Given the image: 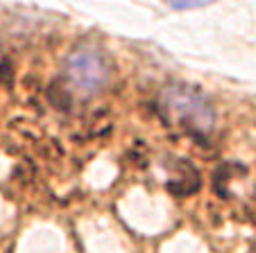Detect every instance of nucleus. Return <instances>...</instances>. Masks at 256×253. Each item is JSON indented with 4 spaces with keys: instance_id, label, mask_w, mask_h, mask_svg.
I'll return each instance as SVG.
<instances>
[{
    "instance_id": "f03ea898",
    "label": "nucleus",
    "mask_w": 256,
    "mask_h": 253,
    "mask_svg": "<svg viewBox=\"0 0 256 253\" xmlns=\"http://www.w3.org/2000/svg\"><path fill=\"white\" fill-rule=\"evenodd\" d=\"M168 111L179 118L190 131H208L213 124V111L195 91L188 88H170L166 93Z\"/></svg>"
},
{
    "instance_id": "f257e3e1",
    "label": "nucleus",
    "mask_w": 256,
    "mask_h": 253,
    "mask_svg": "<svg viewBox=\"0 0 256 253\" xmlns=\"http://www.w3.org/2000/svg\"><path fill=\"white\" fill-rule=\"evenodd\" d=\"M112 61L106 59L96 48H82L68 57L66 68H64V77H66L68 86L72 91H78L82 97H91L100 93L102 88L112 79Z\"/></svg>"
},
{
    "instance_id": "7ed1b4c3",
    "label": "nucleus",
    "mask_w": 256,
    "mask_h": 253,
    "mask_svg": "<svg viewBox=\"0 0 256 253\" xmlns=\"http://www.w3.org/2000/svg\"><path fill=\"white\" fill-rule=\"evenodd\" d=\"M168 7L177 11H186V9H200V7H206V5H213L216 0H166Z\"/></svg>"
}]
</instances>
